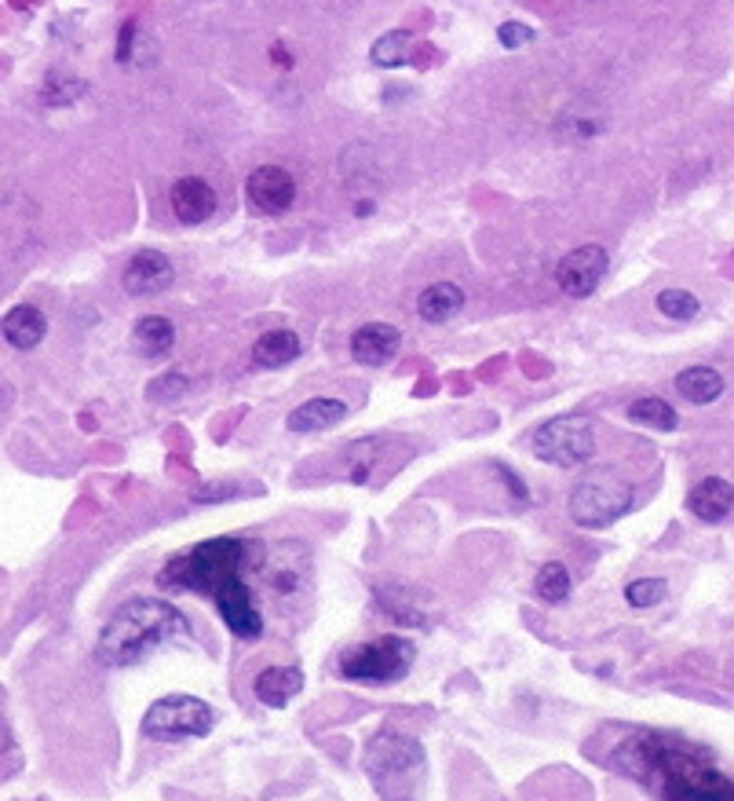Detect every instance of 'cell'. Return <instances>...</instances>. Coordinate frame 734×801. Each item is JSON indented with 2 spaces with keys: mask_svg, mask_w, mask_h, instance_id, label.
Returning a JSON list of instances; mask_svg holds the SVG:
<instances>
[{
  "mask_svg": "<svg viewBox=\"0 0 734 801\" xmlns=\"http://www.w3.org/2000/svg\"><path fill=\"white\" fill-rule=\"evenodd\" d=\"M263 564H268V553H263L260 542H249V538H209V542L190 545L168 560L158 582L176 593L209 596L223 618V626L238 641H256L263 633V615L245 575L260 571Z\"/></svg>",
  "mask_w": 734,
  "mask_h": 801,
  "instance_id": "6da1fadb",
  "label": "cell"
},
{
  "mask_svg": "<svg viewBox=\"0 0 734 801\" xmlns=\"http://www.w3.org/2000/svg\"><path fill=\"white\" fill-rule=\"evenodd\" d=\"M614 764L661 801H734V780L727 772L688 743L651 728L625 736L614 750Z\"/></svg>",
  "mask_w": 734,
  "mask_h": 801,
  "instance_id": "7a4b0ae2",
  "label": "cell"
},
{
  "mask_svg": "<svg viewBox=\"0 0 734 801\" xmlns=\"http://www.w3.org/2000/svg\"><path fill=\"white\" fill-rule=\"evenodd\" d=\"M187 633L190 623L179 607L158 601V596H132L106 618L99 641H95V659L111 669H125L147 659L172 637H187Z\"/></svg>",
  "mask_w": 734,
  "mask_h": 801,
  "instance_id": "3957f363",
  "label": "cell"
},
{
  "mask_svg": "<svg viewBox=\"0 0 734 801\" xmlns=\"http://www.w3.org/2000/svg\"><path fill=\"white\" fill-rule=\"evenodd\" d=\"M424 747L399 728H380L366 743V776L380 801H417L424 787Z\"/></svg>",
  "mask_w": 734,
  "mask_h": 801,
  "instance_id": "277c9868",
  "label": "cell"
},
{
  "mask_svg": "<svg viewBox=\"0 0 734 801\" xmlns=\"http://www.w3.org/2000/svg\"><path fill=\"white\" fill-rule=\"evenodd\" d=\"M417 663V644L409 637H377V641H358L352 648L340 652L336 669L347 680H363V685H391L409 674V666Z\"/></svg>",
  "mask_w": 734,
  "mask_h": 801,
  "instance_id": "5b68a950",
  "label": "cell"
},
{
  "mask_svg": "<svg viewBox=\"0 0 734 801\" xmlns=\"http://www.w3.org/2000/svg\"><path fill=\"white\" fill-rule=\"evenodd\" d=\"M629 509H632V487L610 469L588 472L585 480L570 490V501H567L570 520L588 531L610 528V523L621 520Z\"/></svg>",
  "mask_w": 734,
  "mask_h": 801,
  "instance_id": "8992f818",
  "label": "cell"
},
{
  "mask_svg": "<svg viewBox=\"0 0 734 801\" xmlns=\"http://www.w3.org/2000/svg\"><path fill=\"white\" fill-rule=\"evenodd\" d=\"M531 450L537 461L559 465V469H577V465L596 458V425L585 414H559L537 428Z\"/></svg>",
  "mask_w": 734,
  "mask_h": 801,
  "instance_id": "52a82bcc",
  "label": "cell"
},
{
  "mask_svg": "<svg viewBox=\"0 0 734 801\" xmlns=\"http://www.w3.org/2000/svg\"><path fill=\"white\" fill-rule=\"evenodd\" d=\"M216 725V710L205 699L195 696H165L150 703L143 714V736L158 743H176V739H201Z\"/></svg>",
  "mask_w": 734,
  "mask_h": 801,
  "instance_id": "ba28073f",
  "label": "cell"
},
{
  "mask_svg": "<svg viewBox=\"0 0 734 801\" xmlns=\"http://www.w3.org/2000/svg\"><path fill=\"white\" fill-rule=\"evenodd\" d=\"M610 268V257L604 246H577L574 253H567L556 268V282L567 297H593L596 285L604 282V274Z\"/></svg>",
  "mask_w": 734,
  "mask_h": 801,
  "instance_id": "9c48e42d",
  "label": "cell"
},
{
  "mask_svg": "<svg viewBox=\"0 0 734 801\" xmlns=\"http://www.w3.org/2000/svg\"><path fill=\"white\" fill-rule=\"evenodd\" d=\"M245 198H249V209L260 212V217H279V212L293 209L296 179L293 173H285L282 165H260V169L245 179Z\"/></svg>",
  "mask_w": 734,
  "mask_h": 801,
  "instance_id": "30bf717a",
  "label": "cell"
},
{
  "mask_svg": "<svg viewBox=\"0 0 734 801\" xmlns=\"http://www.w3.org/2000/svg\"><path fill=\"white\" fill-rule=\"evenodd\" d=\"M172 279H176L172 260H168L165 253H158V249H139V253L128 260V268L122 274L128 297H158L172 285Z\"/></svg>",
  "mask_w": 734,
  "mask_h": 801,
  "instance_id": "8fae6325",
  "label": "cell"
},
{
  "mask_svg": "<svg viewBox=\"0 0 734 801\" xmlns=\"http://www.w3.org/2000/svg\"><path fill=\"white\" fill-rule=\"evenodd\" d=\"M402 349V333L391 322H366L352 333V358L358 366H384Z\"/></svg>",
  "mask_w": 734,
  "mask_h": 801,
  "instance_id": "7c38bea8",
  "label": "cell"
},
{
  "mask_svg": "<svg viewBox=\"0 0 734 801\" xmlns=\"http://www.w3.org/2000/svg\"><path fill=\"white\" fill-rule=\"evenodd\" d=\"M172 212L179 223H205L216 212V190L209 179L201 176H184L172 187Z\"/></svg>",
  "mask_w": 734,
  "mask_h": 801,
  "instance_id": "4fadbf2b",
  "label": "cell"
},
{
  "mask_svg": "<svg viewBox=\"0 0 734 801\" xmlns=\"http://www.w3.org/2000/svg\"><path fill=\"white\" fill-rule=\"evenodd\" d=\"M300 691H304V674H300L296 666H268V669H260L256 680H252V696L271 710L289 707Z\"/></svg>",
  "mask_w": 734,
  "mask_h": 801,
  "instance_id": "5bb4252c",
  "label": "cell"
},
{
  "mask_svg": "<svg viewBox=\"0 0 734 801\" xmlns=\"http://www.w3.org/2000/svg\"><path fill=\"white\" fill-rule=\"evenodd\" d=\"M347 417V403L333 399V396H318L300 403L296 410H289V433L296 436H311V433H326V428L340 425Z\"/></svg>",
  "mask_w": 734,
  "mask_h": 801,
  "instance_id": "9a60e30c",
  "label": "cell"
},
{
  "mask_svg": "<svg viewBox=\"0 0 734 801\" xmlns=\"http://www.w3.org/2000/svg\"><path fill=\"white\" fill-rule=\"evenodd\" d=\"M0 333H4V341L11 344V349L33 352V349H38V344L44 341L48 322H44V315H41V308L19 304V308H11V312L4 315V322H0Z\"/></svg>",
  "mask_w": 734,
  "mask_h": 801,
  "instance_id": "2e32d148",
  "label": "cell"
},
{
  "mask_svg": "<svg viewBox=\"0 0 734 801\" xmlns=\"http://www.w3.org/2000/svg\"><path fill=\"white\" fill-rule=\"evenodd\" d=\"M688 509L694 512L698 520L720 523L734 509V487L727 480H720V476H705V480L691 490Z\"/></svg>",
  "mask_w": 734,
  "mask_h": 801,
  "instance_id": "e0dca14e",
  "label": "cell"
},
{
  "mask_svg": "<svg viewBox=\"0 0 734 801\" xmlns=\"http://www.w3.org/2000/svg\"><path fill=\"white\" fill-rule=\"evenodd\" d=\"M464 308V290L457 282H431L424 285V293L417 297V315L428 322V326H442L453 315H461Z\"/></svg>",
  "mask_w": 734,
  "mask_h": 801,
  "instance_id": "ac0fdd59",
  "label": "cell"
},
{
  "mask_svg": "<svg viewBox=\"0 0 734 801\" xmlns=\"http://www.w3.org/2000/svg\"><path fill=\"white\" fill-rule=\"evenodd\" d=\"M304 352V344L293 330H268L260 333L256 344H252V363L263 366V370H279V366H289L293 358H300Z\"/></svg>",
  "mask_w": 734,
  "mask_h": 801,
  "instance_id": "d6986e66",
  "label": "cell"
},
{
  "mask_svg": "<svg viewBox=\"0 0 734 801\" xmlns=\"http://www.w3.org/2000/svg\"><path fill=\"white\" fill-rule=\"evenodd\" d=\"M677 392L694 406H709L724 396V377L713 366H688L677 374Z\"/></svg>",
  "mask_w": 734,
  "mask_h": 801,
  "instance_id": "ffe728a7",
  "label": "cell"
},
{
  "mask_svg": "<svg viewBox=\"0 0 734 801\" xmlns=\"http://www.w3.org/2000/svg\"><path fill=\"white\" fill-rule=\"evenodd\" d=\"M132 341H136V352L143 358H165L172 352L176 344V326L161 315H147L136 322V330H132Z\"/></svg>",
  "mask_w": 734,
  "mask_h": 801,
  "instance_id": "44dd1931",
  "label": "cell"
},
{
  "mask_svg": "<svg viewBox=\"0 0 734 801\" xmlns=\"http://www.w3.org/2000/svg\"><path fill=\"white\" fill-rule=\"evenodd\" d=\"M629 422L643 425V428H654V433H677L680 414L672 410V403L658 399V396H647V399H636L629 406Z\"/></svg>",
  "mask_w": 734,
  "mask_h": 801,
  "instance_id": "7402d4cb",
  "label": "cell"
},
{
  "mask_svg": "<svg viewBox=\"0 0 734 801\" xmlns=\"http://www.w3.org/2000/svg\"><path fill=\"white\" fill-rule=\"evenodd\" d=\"M570 571L567 564H559V560H548V564H541L537 579H534V590L545 604H563L570 596Z\"/></svg>",
  "mask_w": 734,
  "mask_h": 801,
  "instance_id": "603a6c76",
  "label": "cell"
},
{
  "mask_svg": "<svg viewBox=\"0 0 734 801\" xmlns=\"http://www.w3.org/2000/svg\"><path fill=\"white\" fill-rule=\"evenodd\" d=\"M409 44H413V38H409L406 30H391V33H384V38L373 41V63H377L380 70H395V66H402L406 59H409Z\"/></svg>",
  "mask_w": 734,
  "mask_h": 801,
  "instance_id": "cb8c5ba5",
  "label": "cell"
},
{
  "mask_svg": "<svg viewBox=\"0 0 734 801\" xmlns=\"http://www.w3.org/2000/svg\"><path fill=\"white\" fill-rule=\"evenodd\" d=\"M654 308L672 322H691V319L702 315V301L688 290H661L654 297Z\"/></svg>",
  "mask_w": 734,
  "mask_h": 801,
  "instance_id": "d4e9b609",
  "label": "cell"
},
{
  "mask_svg": "<svg viewBox=\"0 0 734 801\" xmlns=\"http://www.w3.org/2000/svg\"><path fill=\"white\" fill-rule=\"evenodd\" d=\"M665 593H669V582H665V579H658V575L636 579V582L625 585V604L640 607V612H643V607H654V604L665 601Z\"/></svg>",
  "mask_w": 734,
  "mask_h": 801,
  "instance_id": "484cf974",
  "label": "cell"
},
{
  "mask_svg": "<svg viewBox=\"0 0 734 801\" xmlns=\"http://www.w3.org/2000/svg\"><path fill=\"white\" fill-rule=\"evenodd\" d=\"M84 95V81L77 77H63V74H48L44 81V92H41V103H52V106H66Z\"/></svg>",
  "mask_w": 734,
  "mask_h": 801,
  "instance_id": "4316f807",
  "label": "cell"
},
{
  "mask_svg": "<svg viewBox=\"0 0 734 801\" xmlns=\"http://www.w3.org/2000/svg\"><path fill=\"white\" fill-rule=\"evenodd\" d=\"M187 392V377L184 374H168V377H158L150 385V403H165V399H179Z\"/></svg>",
  "mask_w": 734,
  "mask_h": 801,
  "instance_id": "83f0119b",
  "label": "cell"
},
{
  "mask_svg": "<svg viewBox=\"0 0 734 801\" xmlns=\"http://www.w3.org/2000/svg\"><path fill=\"white\" fill-rule=\"evenodd\" d=\"M497 38L504 48H523V44H531L537 33L526 27V22H501V30H497Z\"/></svg>",
  "mask_w": 734,
  "mask_h": 801,
  "instance_id": "f1b7e54d",
  "label": "cell"
},
{
  "mask_svg": "<svg viewBox=\"0 0 734 801\" xmlns=\"http://www.w3.org/2000/svg\"><path fill=\"white\" fill-rule=\"evenodd\" d=\"M136 41H139V27H136V22H125L122 38H117V63H122V66H128L132 59H136V52H139Z\"/></svg>",
  "mask_w": 734,
  "mask_h": 801,
  "instance_id": "f546056e",
  "label": "cell"
},
{
  "mask_svg": "<svg viewBox=\"0 0 734 801\" xmlns=\"http://www.w3.org/2000/svg\"><path fill=\"white\" fill-rule=\"evenodd\" d=\"M223 498H234V487H231V483H209V487L195 490L198 506H212V501H223Z\"/></svg>",
  "mask_w": 734,
  "mask_h": 801,
  "instance_id": "4dcf8cb0",
  "label": "cell"
},
{
  "mask_svg": "<svg viewBox=\"0 0 734 801\" xmlns=\"http://www.w3.org/2000/svg\"><path fill=\"white\" fill-rule=\"evenodd\" d=\"M493 472H497L501 480L508 483V495H515V498H520V501H526V498H531V495H526V483H523L520 476H515L512 469H508V465H493Z\"/></svg>",
  "mask_w": 734,
  "mask_h": 801,
  "instance_id": "1f68e13d",
  "label": "cell"
},
{
  "mask_svg": "<svg viewBox=\"0 0 734 801\" xmlns=\"http://www.w3.org/2000/svg\"><path fill=\"white\" fill-rule=\"evenodd\" d=\"M373 209H377V201H373V198H363V201H355V217H369Z\"/></svg>",
  "mask_w": 734,
  "mask_h": 801,
  "instance_id": "d6a6232c",
  "label": "cell"
},
{
  "mask_svg": "<svg viewBox=\"0 0 734 801\" xmlns=\"http://www.w3.org/2000/svg\"><path fill=\"white\" fill-rule=\"evenodd\" d=\"M8 743H11V736H8V728L0 725V755H4V750H8Z\"/></svg>",
  "mask_w": 734,
  "mask_h": 801,
  "instance_id": "836d02e7",
  "label": "cell"
},
{
  "mask_svg": "<svg viewBox=\"0 0 734 801\" xmlns=\"http://www.w3.org/2000/svg\"><path fill=\"white\" fill-rule=\"evenodd\" d=\"M274 63H285V66H289V63H293V59L285 55V48H274Z\"/></svg>",
  "mask_w": 734,
  "mask_h": 801,
  "instance_id": "e575fe53",
  "label": "cell"
}]
</instances>
